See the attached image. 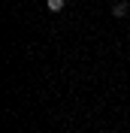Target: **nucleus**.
<instances>
[{
  "mask_svg": "<svg viewBox=\"0 0 130 133\" xmlns=\"http://www.w3.org/2000/svg\"><path fill=\"white\" fill-rule=\"evenodd\" d=\"M127 12H130V6H127V3H115V6H112V15H115V18H124Z\"/></svg>",
  "mask_w": 130,
  "mask_h": 133,
  "instance_id": "nucleus-1",
  "label": "nucleus"
},
{
  "mask_svg": "<svg viewBox=\"0 0 130 133\" xmlns=\"http://www.w3.org/2000/svg\"><path fill=\"white\" fill-rule=\"evenodd\" d=\"M46 9L49 12H61L64 9V0H46Z\"/></svg>",
  "mask_w": 130,
  "mask_h": 133,
  "instance_id": "nucleus-2",
  "label": "nucleus"
}]
</instances>
